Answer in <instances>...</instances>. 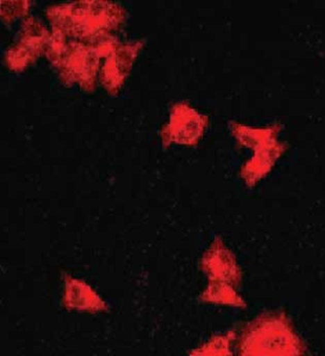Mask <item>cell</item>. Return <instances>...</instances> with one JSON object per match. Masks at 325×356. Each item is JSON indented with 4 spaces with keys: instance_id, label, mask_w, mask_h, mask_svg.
<instances>
[{
    "instance_id": "1",
    "label": "cell",
    "mask_w": 325,
    "mask_h": 356,
    "mask_svg": "<svg viewBox=\"0 0 325 356\" xmlns=\"http://www.w3.org/2000/svg\"><path fill=\"white\" fill-rule=\"evenodd\" d=\"M240 356H301L299 339L283 316H265L244 331Z\"/></svg>"
}]
</instances>
